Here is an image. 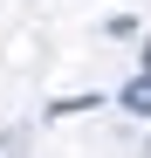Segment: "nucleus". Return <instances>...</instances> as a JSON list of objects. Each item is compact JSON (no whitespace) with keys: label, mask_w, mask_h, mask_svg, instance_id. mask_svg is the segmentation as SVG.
<instances>
[{"label":"nucleus","mask_w":151,"mask_h":158,"mask_svg":"<svg viewBox=\"0 0 151 158\" xmlns=\"http://www.w3.org/2000/svg\"><path fill=\"white\" fill-rule=\"evenodd\" d=\"M124 110H131V117H151V83H144V76H137V83H124Z\"/></svg>","instance_id":"obj_1"},{"label":"nucleus","mask_w":151,"mask_h":158,"mask_svg":"<svg viewBox=\"0 0 151 158\" xmlns=\"http://www.w3.org/2000/svg\"><path fill=\"white\" fill-rule=\"evenodd\" d=\"M144 83H151V48H144Z\"/></svg>","instance_id":"obj_2"}]
</instances>
